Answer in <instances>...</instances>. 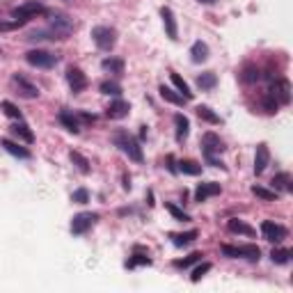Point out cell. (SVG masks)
<instances>
[{
	"label": "cell",
	"mask_w": 293,
	"mask_h": 293,
	"mask_svg": "<svg viewBox=\"0 0 293 293\" xmlns=\"http://www.w3.org/2000/svg\"><path fill=\"white\" fill-rule=\"evenodd\" d=\"M270 259H273V263H288L291 261V250H282V247H275L273 252H270Z\"/></svg>",
	"instance_id": "cell-34"
},
{
	"label": "cell",
	"mask_w": 293,
	"mask_h": 293,
	"mask_svg": "<svg viewBox=\"0 0 293 293\" xmlns=\"http://www.w3.org/2000/svg\"><path fill=\"white\" fill-rule=\"evenodd\" d=\"M201 149H204L206 158H213L215 154H222L224 151V142L215 133H204L201 135Z\"/></svg>",
	"instance_id": "cell-8"
},
{
	"label": "cell",
	"mask_w": 293,
	"mask_h": 293,
	"mask_svg": "<svg viewBox=\"0 0 293 293\" xmlns=\"http://www.w3.org/2000/svg\"><path fill=\"white\" fill-rule=\"evenodd\" d=\"M263 108H266V112H270V114H273V112H277V108H279V103H277V101H275L273 99V96H266V99H263Z\"/></svg>",
	"instance_id": "cell-43"
},
{
	"label": "cell",
	"mask_w": 293,
	"mask_h": 293,
	"mask_svg": "<svg viewBox=\"0 0 293 293\" xmlns=\"http://www.w3.org/2000/svg\"><path fill=\"white\" fill-rule=\"evenodd\" d=\"M9 131H12L18 140L27 142V144H32V142H35V133H32V128L27 126V124H23V122H16L12 128H9Z\"/></svg>",
	"instance_id": "cell-16"
},
{
	"label": "cell",
	"mask_w": 293,
	"mask_h": 293,
	"mask_svg": "<svg viewBox=\"0 0 293 293\" xmlns=\"http://www.w3.org/2000/svg\"><path fill=\"white\" fill-rule=\"evenodd\" d=\"M169 78H172V82H174V87H177L179 94H181L186 101H190V99H192V92H190V87H188V82L183 80V78L179 76V73H174V71L169 73Z\"/></svg>",
	"instance_id": "cell-25"
},
{
	"label": "cell",
	"mask_w": 293,
	"mask_h": 293,
	"mask_svg": "<svg viewBox=\"0 0 293 293\" xmlns=\"http://www.w3.org/2000/svg\"><path fill=\"white\" fill-rule=\"evenodd\" d=\"M57 119H60V124H62V126L67 128V131L80 133V122H78L76 114H71V112H67V110H62V112L57 114Z\"/></svg>",
	"instance_id": "cell-20"
},
{
	"label": "cell",
	"mask_w": 293,
	"mask_h": 293,
	"mask_svg": "<svg viewBox=\"0 0 293 293\" xmlns=\"http://www.w3.org/2000/svg\"><path fill=\"white\" fill-rule=\"evenodd\" d=\"M169 238H172V243L177 247H183L197 238V229H190V231H186V233H169Z\"/></svg>",
	"instance_id": "cell-28"
},
{
	"label": "cell",
	"mask_w": 293,
	"mask_h": 293,
	"mask_svg": "<svg viewBox=\"0 0 293 293\" xmlns=\"http://www.w3.org/2000/svg\"><path fill=\"white\" fill-rule=\"evenodd\" d=\"M99 90H101V94H108V96H119V94H122V85L114 82V80H103L99 85Z\"/></svg>",
	"instance_id": "cell-33"
},
{
	"label": "cell",
	"mask_w": 293,
	"mask_h": 293,
	"mask_svg": "<svg viewBox=\"0 0 293 293\" xmlns=\"http://www.w3.org/2000/svg\"><path fill=\"white\" fill-rule=\"evenodd\" d=\"M124 190H131V179L124 177Z\"/></svg>",
	"instance_id": "cell-45"
},
{
	"label": "cell",
	"mask_w": 293,
	"mask_h": 293,
	"mask_svg": "<svg viewBox=\"0 0 293 293\" xmlns=\"http://www.w3.org/2000/svg\"><path fill=\"white\" fill-rule=\"evenodd\" d=\"M261 233H263L266 241L279 243V241H284V238L288 236V229L284 227V224L273 222V220H266V222H261Z\"/></svg>",
	"instance_id": "cell-7"
},
{
	"label": "cell",
	"mask_w": 293,
	"mask_h": 293,
	"mask_svg": "<svg viewBox=\"0 0 293 293\" xmlns=\"http://www.w3.org/2000/svg\"><path fill=\"white\" fill-rule=\"evenodd\" d=\"M67 82H69V87H71L73 94H80V92L87 87L85 73H82L78 67H69V69H67Z\"/></svg>",
	"instance_id": "cell-11"
},
{
	"label": "cell",
	"mask_w": 293,
	"mask_h": 293,
	"mask_svg": "<svg viewBox=\"0 0 293 293\" xmlns=\"http://www.w3.org/2000/svg\"><path fill=\"white\" fill-rule=\"evenodd\" d=\"M215 195H220V183L215 181L199 183V188L195 190V201H206L209 197H215Z\"/></svg>",
	"instance_id": "cell-14"
},
{
	"label": "cell",
	"mask_w": 293,
	"mask_h": 293,
	"mask_svg": "<svg viewBox=\"0 0 293 293\" xmlns=\"http://www.w3.org/2000/svg\"><path fill=\"white\" fill-rule=\"evenodd\" d=\"M201 259V254L199 252H192V254H188L186 259H181V261H174V268H188V266H192V263H197V261Z\"/></svg>",
	"instance_id": "cell-39"
},
{
	"label": "cell",
	"mask_w": 293,
	"mask_h": 293,
	"mask_svg": "<svg viewBox=\"0 0 293 293\" xmlns=\"http://www.w3.org/2000/svg\"><path fill=\"white\" fill-rule=\"evenodd\" d=\"M211 270V263L209 261H204V263H199V266H195V270H192V275H190V279L192 282H199L201 277H204L206 273H209Z\"/></svg>",
	"instance_id": "cell-40"
},
{
	"label": "cell",
	"mask_w": 293,
	"mask_h": 293,
	"mask_svg": "<svg viewBox=\"0 0 293 293\" xmlns=\"http://www.w3.org/2000/svg\"><path fill=\"white\" fill-rule=\"evenodd\" d=\"M199 3H201V5H213L215 0H199Z\"/></svg>",
	"instance_id": "cell-46"
},
{
	"label": "cell",
	"mask_w": 293,
	"mask_h": 293,
	"mask_svg": "<svg viewBox=\"0 0 293 293\" xmlns=\"http://www.w3.org/2000/svg\"><path fill=\"white\" fill-rule=\"evenodd\" d=\"M174 126H177V142H183L190 133V122H188L186 114H174Z\"/></svg>",
	"instance_id": "cell-19"
},
{
	"label": "cell",
	"mask_w": 293,
	"mask_h": 293,
	"mask_svg": "<svg viewBox=\"0 0 293 293\" xmlns=\"http://www.w3.org/2000/svg\"><path fill=\"white\" fill-rule=\"evenodd\" d=\"M96 220H99V213H78V215H73V220H71V233L80 236V233H85L87 229L96 222Z\"/></svg>",
	"instance_id": "cell-9"
},
{
	"label": "cell",
	"mask_w": 293,
	"mask_h": 293,
	"mask_svg": "<svg viewBox=\"0 0 293 293\" xmlns=\"http://www.w3.org/2000/svg\"><path fill=\"white\" fill-rule=\"evenodd\" d=\"M215 82H218V76H215L213 71H206V73H201V76L197 78V85H199V90H213Z\"/></svg>",
	"instance_id": "cell-31"
},
{
	"label": "cell",
	"mask_w": 293,
	"mask_h": 293,
	"mask_svg": "<svg viewBox=\"0 0 293 293\" xmlns=\"http://www.w3.org/2000/svg\"><path fill=\"white\" fill-rule=\"evenodd\" d=\"M268 163H270V151H268V146H266V144H259V146H256V154H254V174H256V177L266 172Z\"/></svg>",
	"instance_id": "cell-13"
},
{
	"label": "cell",
	"mask_w": 293,
	"mask_h": 293,
	"mask_svg": "<svg viewBox=\"0 0 293 293\" xmlns=\"http://www.w3.org/2000/svg\"><path fill=\"white\" fill-rule=\"evenodd\" d=\"M273 183L277 190H284V192H291L293 190V186H291V174L288 172H279V174H275L273 177Z\"/></svg>",
	"instance_id": "cell-23"
},
{
	"label": "cell",
	"mask_w": 293,
	"mask_h": 293,
	"mask_svg": "<svg viewBox=\"0 0 293 293\" xmlns=\"http://www.w3.org/2000/svg\"><path fill=\"white\" fill-rule=\"evenodd\" d=\"M69 158H71V163L76 165V169L78 172H82V174H90V160L85 158V156L80 154V151H69Z\"/></svg>",
	"instance_id": "cell-26"
},
{
	"label": "cell",
	"mask_w": 293,
	"mask_h": 293,
	"mask_svg": "<svg viewBox=\"0 0 293 293\" xmlns=\"http://www.w3.org/2000/svg\"><path fill=\"white\" fill-rule=\"evenodd\" d=\"M12 82H14V87L18 90V94L23 96V99H37L39 96V90H37V85H32L27 78H23L21 73H14L12 76Z\"/></svg>",
	"instance_id": "cell-10"
},
{
	"label": "cell",
	"mask_w": 293,
	"mask_h": 293,
	"mask_svg": "<svg viewBox=\"0 0 293 293\" xmlns=\"http://www.w3.org/2000/svg\"><path fill=\"white\" fill-rule=\"evenodd\" d=\"M44 12H46V7L41 3H37V0H27V3L18 5L16 9H12V18L18 21V23H25L27 18H35V16H39V14H44Z\"/></svg>",
	"instance_id": "cell-5"
},
{
	"label": "cell",
	"mask_w": 293,
	"mask_h": 293,
	"mask_svg": "<svg viewBox=\"0 0 293 293\" xmlns=\"http://www.w3.org/2000/svg\"><path fill=\"white\" fill-rule=\"evenodd\" d=\"M48 27L55 30L60 35V39H67L69 35L73 32V18H69L67 14L62 12H48Z\"/></svg>",
	"instance_id": "cell-2"
},
{
	"label": "cell",
	"mask_w": 293,
	"mask_h": 293,
	"mask_svg": "<svg viewBox=\"0 0 293 293\" xmlns=\"http://www.w3.org/2000/svg\"><path fill=\"white\" fill-rule=\"evenodd\" d=\"M92 39H94V44L99 46L101 50H110L117 44V32H114V27L96 25V27H92Z\"/></svg>",
	"instance_id": "cell-4"
},
{
	"label": "cell",
	"mask_w": 293,
	"mask_h": 293,
	"mask_svg": "<svg viewBox=\"0 0 293 293\" xmlns=\"http://www.w3.org/2000/svg\"><path fill=\"white\" fill-rule=\"evenodd\" d=\"M177 169L183 174H188V177H199L201 174V165L197 163V160H181Z\"/></svg>",
	"instance_id": "cell-27"
},
{
	"label": "cell",
	"mask_w": 293,
	"mask_h": 293,
	"mask_svg": "<svg viewBox=\"0 0 293 293\" xmlns=\"http://www.w3.org/2000/svg\"><path fill=\"white\" fill-rule=\"evenodd\" d=\"M268 92L279 105L291 103V82H288L286 78H277V80H273V85H270Z\"/></svg>",
	"instance_id": "cell-6"
},
{
	"label": "cell",
	"mask_w": 293,
	"mask_h": 293,
	"mask_svg": "<svg viewBox=\"0 0 293 293\" xmlns=\"http://www.w3.org/2000/svg\"><path fill=\"white\" fill-rule=\"evenodd\" d=\"M165 209H167L169 215H172L174 220H179V222H190V215H188L183 209H179L177 204H172V201H165Z\"/></svg>",
	"instance_id": "cell-30"
},
{
	"label": "cell",
	"mask_w": 293,
	"mask_h": 293,
	"mask_svg": "<svg viewBox=\"0 0 293 293\" xmlns=\"http://www.w3.org/2000/svg\"><path fill=\"white\" fill-rule=\"evenodd\" d=\"M241 78H243V82H256L259 80V69H256L254 64H247V67L243 69Z\"/></svg>",
	"instance_id": "cell-37"
},
{
	"label": "cell",
	"mask_w": 293,
	"mask_h": 293,
	"mask_svg": "<svg viewBox=\"0 0 293 293\" xmlns=\"http://www.w3.org/2000/svg\"><path fill=\"white\" fill-rule=\"evenodd\" d=\"M190 60L195 64H201L209 60V46L204 44V41H195V44L190 46Z\"/></svg>",
	"instance_id": "cell-18"
},
{
	"label": "cell",
	"mask_w": 293,
	"mask_h": 293,
	"mask_svg": "<svg viewBox=\"0 0 293 293\" xmlns=\"http://www.w3.org/2000/svg\"><path fill=\"white\" fill-rule=\"evenodd\" d=\"M0 146H3V149L7 151V154L16 156V158H23V160H27V158H30V151H27L25 146L16 144V142H12V140H0Z\"/></svg>",
	"instance_id": "cell-17"
},
{
	"label": "cell",
	"mask_w": 293,
	"mask_h": 293,
	"mask_svg": "<svg viewBox=\"0 0 293 293\" xmlns=\"http://www.w3.org/2000/svg\"><path fill=\"white\" fill-rule=\"evenodd\" d=\"M158 92H160V96H163L165 101H169V103H174V105H183V103H186V99H183L177 90H172V87H167V85H160Z\"/></svg>",
	"instance_id": "cell-22"
},
{
	"label": "cell",
	"mask_w": 293,
	"mask_h": 293,
	"mask_svg": "<svg viewBox=\"0 0 293 293\" xmlns=\"http://www.w3.org/2000/svg\"><path fill=\"white\" fill-rule=\"evenodd\" d=\"M101 67H103V71H110V73H114V76H122V73H124V60L105 57L103 62H101Z\"/></svg>",
	"instance_id": "cell-24"
},
{
	"label": "cell",
	"mask_w": 293,
	"mask_h": 293,
	"mask_svg": "<svg viewBox=\"0 0 293 293\" xmlns=\"http://www.w3.org/2000/svg\"><path fill=\"white\" fill-rule=\"evenodd\" d=\"M112 142H114V146H119V151H122V154H126L128 158L133 160V163H142V160H144V154H142L140 142H137L131 133L117 131L112 135Z\"/></svg>",
	"instance_id": "cell-1"
},
{
	"label": "cell",
	"mask_w": 293,
	"mask_h": 293,
	"mask_svg": "<svg viewBox=\"0 0 293 293\" xmlns=\"http://www.w3.org/2000/svg\"><path fill=\"white\" fill-rule=\"evenodd\" d=\"M135 266H151V259L146 254H133L126 261V268H135Z\"/></svg>",
	"instance_id": "cell-38"
},
{
	"label": "cell",
	"mask_w": 293,
	"mask_h": 293,
	"mask_svg": "<svg viewBox=\"0 0 293 293\" xmlns=\"http://www.w3.org/2000/svg\"><path fill=\"white\" fill-rule=\"evenodd\" d=\"M241 256L243 259H250V261H259L261 250L256 245H241Z\"/></svg>",
	"instance_id": "cell-35"
},
{
	"label": "cell",
	"mask_w": 293,
	"mask_h": 293,
	"mask_svg": "<svg viewBox=\"0 0 293 293\" xmlns=\"http://www.w3.org/2000/svg\"><path fill=\"white\" fill-rule=\"evenodd\" d=\"M128 112H131V105L122 99L112 101V103L108 105V110H105V114H108L110 119H124V117H128Z\"/></svg>",
	"instance_id": "cell-15"
},
{
	"label": "cell",
	"mask_w": 293,
	"mask_h": 293,
	"mask_svg": "<svg viewBox=\"0 0 293 293\" xmlns=\"http://www.w3.org/2000/svg\"><path fill=\"white\" fill-rule=\"evenodd\" d=\"M160 16H163V25H165V32H167L169 39H179V25H177V16L169 7H163L160 9Z\"/></svg>",
	"instance_id": "cell-12"
},
{
	"label": "cell",
	"mask_w": 293,
	"mask_h": 293,
	"mask_svg": "<svg viewBox=\"0 0 293 293\" xmlns=\"http://www.w3.org/2000/svg\"><path fill=\"white\" fill-rule=\"evenodd\" d=\"M0 108H3V112L7 114V117H12V119H18V122H21V110L16 108V105L12 103V101H3V103H0Z\"/></svg>",
	"instance_id": "cell-36"
},
{
	"label": "cell",
	"mask_w": 293,
	"mask_h": 293,
	"mask_svg": "<svg viewBox=\"0 0 293 293\" xmlns=\"http://www.w3.org/2000/svg\"><path fill=\"white\" fill-rule=\"evenodd\" d=\"M252 195H256L259 199H263V201H275V199H277V190H268V188H263V186H252Z\"/></svg>",
	"instance_id": "cell-32"
},
{
	"label": "cell",
	"mask_w": 293,
	"mask_h": 293,
	"mask_svg": "<svg viewBox=\"0 0 293 293\" xmlns=\"http://www.w3.org/2000/svg\"><path fill=\"white\" fill-rule=\"evenodd\" d=\"M222 254L229 256V259H238V256H241V247H236V245H222Z\"/></svg>",
	"instance_id": "cell-42"
},
{
	"label": "cell",
	"mask_w": 293,
	"mask_h": 293,
	"mask_svg": "<svg viewBox=\"0 0 293 293\" xmlns=\"http://www.w3.org/2000/svg\"><path fill=\"white\" fill-rule=\"evenodd\" d=\"M197 117L204 119V122H209V124H220V122H222V119H220L218 114L209 108V105H197Z\"/></svg>",
	"instance_id": "cell-29"
},
{
	"label": "cell",
	"mask_w": 293,
	"mask_h": 293,
	"mask_svg": "<svg viewBox=\"0 0 293 293\" xmlns=\"http://www.w3.org/2000/svg\"><path fill=\"white\" fill-rule=\"evenodd\" d=\"M227 229H229L231 233H243V236H250V238L254 236V229H252L250 224H245L243 220H238V218H231V220H229V222H227Z\"/></svg>",
	"instance_id": "cell-21"
},
{
	"label": "cell",
	"mask_w": 293,
	"mask_h": 293,
	"mask_svg": "<svg viewBox=\"0 0 293 293\" xmlns=\"http://www.w3.org/2000/svg\"><path fill=\"white\" fill-rule=\"evenodd\" d=\"M25 60H27V64H32V67H37V69H50V67L57 64L60 57L55 53H50V50L32 48V50H27V53H25Z\"/></svg>",
	"instance_id": "cell-3"
},
{
	"label": "cell",
	"mask_w": 293,
	"mask_h": 293,
	"mask_svg": "<svg viewBox=\"0 0 293 293\" xmlns=\"http://www.w3.org/2000/svg\"><path fill=\"white\" fill-rule=\"evenodd\" d=\"M80 119H82V122H87V124H92V122H94V114H87V112H80Z\"/></svg>",
	"instance_id": "cell-44"
},
{
	"label": "cell",
	"mask_w": 293,
	"mask_h": 293,
	"mask_svg": "<svg viewBox=\"0 0 293 293\" xmlns=\"http://www.w3.org/2000/svg\"><path fill=\"white\" fill-rule=\"evenodd\" d=\"M71 199L76 201V204H87V201H90V192H87L85 188H78V190L71 195Z\"/></svg>",
	"instance_id": "cell-41"
}]
</instances>
